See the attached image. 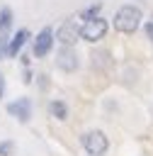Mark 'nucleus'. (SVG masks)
Returning a JSON list of instances; mask_svg holds the SVG:
<instances>
[{
	"label": "nucleus",
	"mask_w": 153,
	"mask_h": 156,
	"mask_svg": "<svg viewBox=\"0 0 153 156\" xmlns=\"http://www.w3.org/2000/svg\"><path fill=\"white\" fill-rule=\"evenodd\" d=\"M7 115L15 117L19 124H27L32 119V100L29 98H17V100L7 102Z\"/></svg>",
	"instance_id": "nucleus-7"
},
{
	"label": "nucleus",
	"mask_w": 153,
	"mask_h": 156,
	"mask_svg": "<svg viewBox=\"0 0 153 156\" xmlns=\"http://www.w3.org/2000/svg\"><path fill=\"white\" fill-rule=\"evenodd\" d=\"M12 154H15V141L12 139L0 141V156H12Z\"/></svg>",
	"instance_id": "nucleus-12"
},
{
	"label": "nucleus",
	"mask_w": 153,
	"mask_h": 156,
	"mask_svg": "<svg viewBox=\"0 0 153 156\" xmlns=\"http://www.w3.org/2000/svg\"><path fill=\"white\" fill-rule=\"evenodd\" d=\"M100 12H102V2L87 5V7L80 12V20H83V22H87V20H95V17H100Z\"/></svg>",
	"instance_id": "nucleus-11"
},
{
	"label": "nucleus",
	"mask_w": 153,
	"mask_h": 156,
	"mask_svg": "<svg viewBox=\"0 0 153 156\" xmlns=\"http://www.w3.org/2000/svg\"><path fill=\"white\" fill-rule=\"evenodd\" d=\"M112 24H114V29H117L119 34H126V37H129V34H136L138 27L143 24V12H141L138 5H121V7L114 12Z\"/></svg>",
	"instance_id": "nucleus-1"
},
{
	"label": "nucleus",
	"mask_w": 153,
	"mask_h": 156,
	"mask_svg": "<svg viewBox=\"0 0 153 156\" xmlns=\"http://www.w3.org/2000/svg\"><path fill=\"white\" fill-rule=\"evenodd\" d=\"M2 95H5V76L0 73V100H2Z\"/></svg>",
	"instance_id": "nucleus-17"
},
{
	"label": "nucleus",
	"mask_w": 153,
	"mask_h": 156,
	"mask_svg": "<svg viewBox=\"0 0 153 156\" xmlns=\"http://www.w3.org/2000/svg\"><path fill=\"white\" fill-rule=\"evenodd\" d=\"M32 78H34V73H32V68H24V71H22V80H24V83L29 85V83H32Z\"/></svg>",
	"instance_id": "nucleus-15"
},
{
	"label": "nucleus",
	"mask_w": 153,
	"mask_h": 156,
	"mask_svg": "<svg viewBox=\"0 0 153 156\" xmlns=\"http://www.w3.org/2000/svg\"><path fill=\"white\" fill-rule=\"evenodd\" d=\"M107 32H109V22L100 15V17H95V20L83 22V27H80V39L87 41V44H97V41H102V39L107 37Z\"/></svg>",
	"instance_id": "nucleus-3"
},
{
	"label": "nucleus",
	"mask_w": 153,
	"mask_h": 156,
	"mask_svg": "<svg viewBox=\"0 0 153 156\" xmlns=\"http://www.w3.org/2000/svg\"><path fill=\"white\" fill-rule=\"evenodd\" d=\"M32 39V32L27 29V27H22V29H17L12 37H10V44H7V58H17L19 54H22V49H24V44Z\"/></svg>",
	"instance_id": "nucleus-8"
},
{
	"label": "nucleus",
	"mask_w": 153,
	"mask_h": 156,
	"mask_svg": "<svg viewBox=\"0 0 153 156\" xmlns=\"http://www.w3.org/2000/svg\"><path fill=\"white\" fill-rule=\"evenodd\" d=\"M143 32H146V39H148L151 46H153V20H146V22H143Z\"/></svg>",
	"instance_id": "nucleus-14"
},
{
	"label": "nucleus",
	"mask_w": 153,
	"mask_h": 156,
	"mask_svg": "<svg viewBox=\"0 0 153 156\" xmlns=\"http://www.w3.org/2000/svg\"><path fill=\"white\" fill-rule=\"evenodd\" d=\"M7 44H10V34H0V58L7 56Z\"/></svg>",
	"instance_id": "nucleus-13"
},
{
	"label": "nucleus",
	"mask_w": 153,
	"mask_h": 156,
	"mask_svg": "<svg viewBox=\"0 0 153 156\" xmlns=\"http://www.w3.org/2000/svg\"><path fill=\"white\" fill-rule=\"evenodd\" d=\"M53 37L61 46H75V41L80 39V27L75 20H63L58 24V29L53 32Z\"/></svg>",
	"instance_id": "nucleus-6"
},
{
	"label": "nucleus",
	"mask_w": 153,
	"mask_h": 156,
	"mask_svg": "<svg viewBox=\"0 0 153 156\" xmlns=\"http://www.w3.org/2000/svg\"><path fill=\"white\" fill-rule=\"evenodd\" d=\"M12 27V10L10 7H0V34H7Z\"/></svg>",
	"instance_id": "nucleus-10"
},
{
	"label": "nucleus",
	"mask_w": 153,
	"mask_h": 156,
	"mask_svg": "<svg viewBox=\"0 0 153 156\" xmlns=\"http://www.w3.org/2000/svg\"><path fill=\"white\" fill-rule=\"evenodd\" d=\"M29 61H32V58H29V54H19V63H22L24 68H29Z\"/></svg>",
	"instance_id": "nucleus-16"
},
{
	"label": "nucleus",
	"mask_w": 153,
	"mask_h": 156,
	"mask_svg": "<svg viewBox=\"0 0 153 156\" xmlns=\"http://www.w3.org/2000/svg\"><path fill=\"white\" fill-rule=\"evenodd\" d=\"M80 146L87 156H104L109 151V136L102 129H87L80 134Z\"/></svg>",
	"instance_id": "nucleus-2"
},
{
	"label": "nucleus",
	"mask_w": 153,
	"mask_h": 156,
	"mask_svg": "<svg viewBox=\"0 0 153 156\" xmlns=\"http://www.w3.org/2000/svg\"><path fill=\"white\" fill-rule=\"evenodd\" d=\"M68 105H66V100H61V98H53V100H49V115L53 117V119H58V122H66L68 119Z\"/></svg>",
	"instance_id": "nucleus-9"
},
{
	"label": "nucleus",
	"mask_w": 153,
	"mask_h": 156,
	"mask_svg": "<svg viewBox=\"0 0 153 156\" xmlns=\"http://www.w3.org/2000/svg\"><path fill=\"white\" fill-rule=\"evenodd\" d=\"M56 37H53V27H44L34 39H32V56L34 58H46L53 51Z\"/></svg>",
	"instance_id": "nucleus-4"
},
{
	"label": "nucleus",
	"mask_w": 153,
	"mask_h": 156,
	"mask_svg": "<svg viewBox=\"0 0 153 156\" xmlns=\"http://www.w3.org/2000/svg\"><path fill=\"white\" fill-rule=\"evenodd\" d=\"M56 68L63 73H75L80 68V56L75 51V46H61L56 51Z\"/></svg>",
	"instance_id": "nucleus-5"
}]
</instances>
